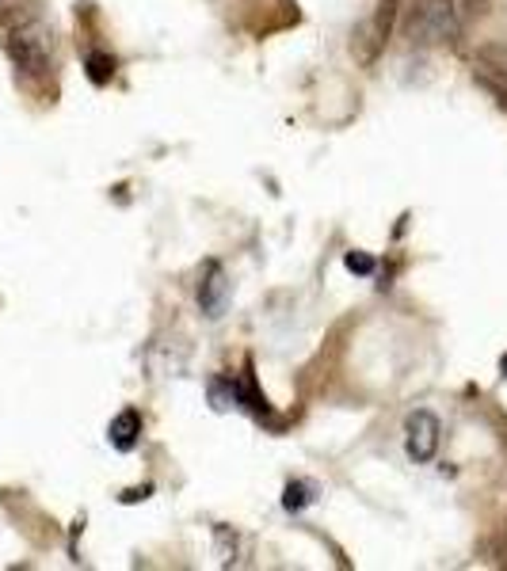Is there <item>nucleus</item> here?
<instances>
[{
	"mask_svg": "<svg viewBox=\"0 0 507 571\" xmlns=\"http://www.w3.org/2000/svg\"><path fill=\"white\" fill-rule=\"evenodd\" d=\"M4 50L16 65V73L23 80H46L54 69V54H50V35L35 16H8L4 27Z\"/></svg>",
	"mask_w": 507,
	"mask_h": 571,
	"instance_id": "nucleus-1",
	"label": "nucleus"
},
{
	"mask_svg": "<svg viewBox=\"0 0 507 571\" xmlns=\"http://www.w3.org/2000/svg\"><path fill=\"white\" fill-rule=\"evenodd\" d=\"M404 35L420 42V46H443V42L458 38V20H454V0H416L404 20Z\"/></svg>",
	"mask_w": 507,
	"mask_h": 571,
	"instance_id": "nucleus-2",
	"label": "nucleus"
},
{
	"mask_svg": "<svg viewBox=\"0 0 507 571\" xmlns=\"http://www.w3.org/2000/svg\"><path fill=\"white\" fill-rule=\"evenodd\" d=\"M393 23H397V0H378L374 16L355 27V35H351V57H355L362 69H370L378 62V54L386 50Z\"/></svg>",
	"mask_w": 507,
	"mask_h": 571,
	"instance_id": "nucleus-3",
	"label": "nucleus"
},
{
	"mask_svg": "<svg viewBox=\"0 0 507 571\" xmlns=\"http://www.w3.org/2000/svg\"><path fill=\"white\" fill-rule=\"evenodd\" d=\"M439 438H443V426L439 419L431 416V411H412V416L404 419V450L412 457L416 465H428L435 453H439Z\"/></svg>",
	"mask_w": 507,
	"mask_h": 571,
	"instance_id": "nucleus-4",
	"label": "nucleus"
},
{
	"mask_svg": "<svg viewBox=\"0 0 507 571\" xmlns=\"http://www.w3.org/2000/svg\"><path fill=\"white\" fill-rule=\"evenodd\" d=\"M229 275H225V267L218 260H206L203 270H199V309L206 312L210 320H218L225 309H229Z\"/></svg>",
	"mask_w": 507,
	"mask_h": 571,
	"instance_id": "nucleus-5",
	"label": "nucleus"
},
{
	"mask_svg": "<svg viewBox=\"0 0 507 571\" xmlns=\"http://www.w3.org/2000/svg\"><path fill=\"white\" fill-rule=\"evenodd\" d=\"M473 77L485 84L492 95H500V103L507 107V46L503 42H488L473 57Z\"/></svg>",
	"mask_w": 507,
	"mask_h": 571,
	"instance_id": "nucleus-6",
	"label": "nucleus"
},
{
	"mask_svg": "<svg viewBox=\"0 0 507 571\" xmlns=\"http://www.w3.org/2000/svg\"><path fill=\"white\" fill-rule=\"evenodd\" d=\"M107 438H111V446H115L119 453H130L137 446V438H142V416H137L134 408L119 411V416L111 419V426H107Z\"/></svg>",
	"mask_w": 507,
	"mask_h": 571,
	"instance_id": "nucleus-7",
	"label": "nucleus"
},
{
	"mask_svg": "<svg viewBox=\"0 0 507 571\" xmlns=\"http://www.w3.org/2000/svg\"><path fill=\"white\" fill-rule=\"evenodd\" d=\"M84 65H88V80L92 84H111V77H115V57L111 54L96 50V54H88V62Z\"/></svg>",
	"mask_w": 507,
	"mask_h": 571,
	"instance_id": "nucleus-8",
	"label": "nucleus"
},
{
	"mask_svg": "<svg viewBox=\"0 0 507 571\" xmlns=\"http://www.w3.org/2000/svg\"><path fill=\"white\" fill-rule=\"evenodd\" d=\"M309 484H302V480H294V484H287V492H283V507L294 514V510H302L305 503H309Z\"/></svg>",
	"mask_w": 507,
	"mask_h": 571,
	"instance_id": "nucleus-9",
	"label": "nucleus"
},
{
	"mask_svg": "<svg viewBox=\"0 0 507 571\" xmlns=\"http://www.w3.org/2000/svg\"><path fill=\"white\" fill-rule=\"evenodd\" d=\"M344 263H347V270H355V275H374V255H366V252H347Z\"/></svg>",
	"mask_w": 507,
	"mask_h": 571,
	"instance_id": "nucleus-10",
	"label": "nucleus"
},
{
	"mask_svg": "<svg viewBox=\"0 0 507 571\" xmlns=\"http://www.w3.org/2000/svg\"><path fill=\"white\" fill-rule=\"evenodd\" d=\"M149 484H145V488H130V492H122V503H137V499H149Z\"/></svg>",
	"mask_w": 507,
	"mask_h": 571,
	"instance_id": "nucleus-11",
	"label": "nucleus"
},
{
	"mask_svg": "<svg viewBox=\"0 0 507 571\" xmlns=\"http://www.w3.org/2000/svg\"><path fill=\"white\" fill-rule=\"evenodd\" d=\"M500 366H503V374H507V354H503V362H500Z\"/></svg>",
	"mask_w": 507,
	"mask_h": 571,
	"instance_id": "nucleus-12",
	"label": "nucleus"
}]
</instances>
